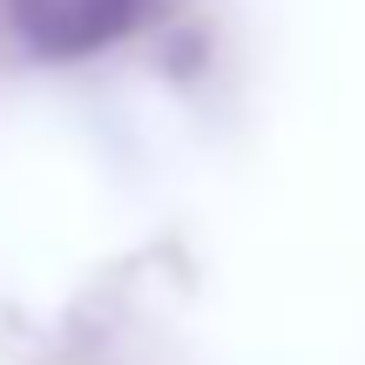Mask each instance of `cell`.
<instances>
[{
    "instance_id": "cell-1",
    "label": "cell",
    "mask_w": 365,
    "mask_h": 365,
    "mask_svg": "<svg viewBox=\"0 0 365 365\" xmlns=\"http://www.w3.org/2000/svg\"><path fill=\"white\" fill-rule=\"evenodd\" d=\"M143 0H7L14 27L34 54L48 61H75V54H95L102 41H115L122 27L135 21Z\"/></svg>"
}]
</instances>
